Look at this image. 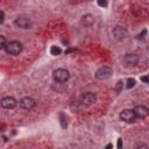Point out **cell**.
Wrapping results in <instances>:
<instances>
[{"label": "cell", "instance_id": "cell-21", "mask_svg": "<svg viewBox=\"0 0 149 149\" xmlns=\"http://www.w3.org/2000/svg\"><path fill=\"white\" fill-rule=\"evenodd\" d=\"M3 17H5V14H3V12H2V10H0V23H2V22H3Z\"/></svg>", "mask_w": 149, "mask_h": 149}, {"label": "cell", "instance_id": "cell-19", "mask_svg": "<svg viewBox=\"0 0 149 149\" xmlns=\"http://www.w3.org/2000/svg\"><path fill=\"white\" fill-rule=\"evenodd\" d=\"M98 5L101 6V7H107L108 3H107V1H101V0H99V1H98Z\"/></svg>", "mask_w": 149, "mask_h": 149}, {"label": "cell", "instance_id": "cell-22", "mask_svg": "<svg viewBox=\"0 0 149 149\" xmlns=\"http://www.w3.org/2000/svg\"><path fill=\"white\" fill-rule=\"evenodd\" d=\"M141 80L144 81V83H148V77H147V76H143V77L141 78Z\"/></svg>", "mask_w": 149, "mask_h": 149}, {"label": "cell", "instance_id": "cell-14", "mask_svg": "<svg viewBox=\"0 0 149 149\" xmlns=\"http://www.w3.org/2000/svg\"><path fill=\"white\" fill-rule=\"evenodd\" d=\"M135 84H136L135 79H134V78H129V79L127 80V85H126V87H127V88H132V87L135 86Z\"/></svg>", "mask_w": 149, "mask_h": 149}, {"label": "cell", "instance_id": "cell-4", "mask_svg": "<svg viewBox=\"0 0 149 149\" xmlns=\"http://www.w3.org/2000/svg\"><path fill=\"white\" fill-rule=\"evenodd\" d=\"M120 119L127 123H133L136 120V116L133 112V109H123L120 113Z\"/></svg>", "mask_w": 149, "mask_h": 149}, {"label": "cell", "instance_id": "cell-15", "mask_svg": "<svg viewBox=\"0 0 149 149\" xmlns=\"http://www.w3.org/2000/svg\"><path fill=\"white\" fill-rule=\"evenodd\" d=\"M6 44H7V42H6V38H5V36L0 35V49H5Z\"/></svg>", "mask_w": 149, "mask_h": 149}, {"label": "cell", "instance_id": "cell-18", "mask_svg": "<svg viewBox=\"0 0 149 149\" xmlns=\"http://www.w3.org/2000/svg\"><path fill=\"white\" fill-rule=\"evenodd\" d=\"M135 149H148V147L144 144V143H141V144H137L135 147Z\"/></svg>", "mask_w": 149, "mask_h": 149}, {"label": "cell", "instance_id": "cell-13", "mask_svg": "<svg viewBox=\"0 0 149 149\" xmlns=\"http://www.w3.org/2000/svg\"><path fill=\"white\" fill-rule=\"evenodd\" d=\"M62 52V50H61V48L59 47H51V49H50V54L51 55H54V56H58L59 54Z\"/></svg>", "mask_w": 149, "mask_h": 149}, {"label": "cell", "instance_id": "cell-23", "mask_svg": "<svg viewBox=\"0 0 149 149\" xmlns=\"http://www.w3.org/2000/svg\"><path fill=\"white\" fill-rule=\"evenodd\" d=\"M112 148H113V144H112V143H108V144L106 146V148H105V149H112Z\"/></svg>", "mask_w": 149, "mask_h": 149}, {"label": "cell", "instance_id": "cell-12", "mask_svg": "<svg viewBox=\"0 0 149 149\" xmlns=\"http://www.w3.org/2000/svg\"><path fill=\"white\" fill-rule=\"evenodd\" d=\"M81 22H83L85 26H91V24L94 22V17H93L91 14H86V15L83 16Z\"/></svg>", "mask_w": 149, "mask_h": 149}, {"label": "cell", "instance_id": "cell-10", "mask_svg": "<svg viewBox=\"0 0 149 149\" xmlns=\"http://www.w3.org/2000/svg\"><path fill=\"white\" fill-rule=\"evenodd\" d=\"M126 34H127V31H126V29L122 28V27H115V28L113 29V35H114V37H115L116 40H122V38L126 36Z\"/></svg>", "mask_w": 149, "mask_h": 149}, {"label": "cell", "instance_id": "cell-8", "mask_svg": "<svg viewBox=\"0 0 149 149\" xmlns=\"http://www.w3.org/2000/svg\"><path fill=\"white\" fill-rule=\"evenodd\" d=\"M95 99H97V97H95V94L92 93V92H86V93H84V94L80 97V101H81L84 105H86V106L92 105V104L95 101Z\"/></svg>", "mask_w": 149, "mask_h": 149}, {"label": "cell", "instance_id": "cell-17", "mask_svg": "<svg viewBox=\"0 0 149 149\" xmlns=\"http://www.w3.org/2000/svg\"><path fill=\"white\" fill-rule=\"evenodd\" d=\"M146 34H147V29H143V30H142V33H141V35H139V36H137V38H139V40H143Z\"/></svg>", "mask_w": 149, "mask_h": 149}, {"label": "cell", "instance_id": "cell-7", "mask_svg": "<svg viewBox=\"0 0 149 149\" xmlns=\"http://www.w3.org/2000/svg\"><path fill=\"white\" fill-rule=\"evenodd\" d=\"M20 106L23 108V109H31L34 106H35V100L31 98V97H23L20 101H19Z\"/></svg>", "mask_w": 149, "mask_h": 149}, {"label": "cell", "instance_id": "cell-1", "mask_svg": "<svg viewBox=\"0 0 149 149\" xmlns=\"http://www.w3.org/2000/svg\"><path fill=\"white\" fill-rule=\"evenodd\" d=\"M113 73V70L111 66H107V65H104V66H100L97 71H95V78L99 79V80H105V79H108Z\"/></svg>", "mask_w": 149, "mask_h": 149}, {"label": "cell", "instance_id": "cell-9", "mask_svg": "<svg viewBox=\"0 0 149 149\" xmlns=\"http://www.w3.org/2000/svg\"><path fill=\"white\" fill-rule=\"evenodd\" d=\"M15 24L19 26L20 28H23V29H29L31 27V21L29 17H26V16H20L15 20Z\"/></svg>", "mask_w": 149, "mask_h": 149}, {"label": "cell", "instance_id": "cell-20", "mask_svg": "<svg viewBox=\"0 0 149 149\" xmlns=\"http://www.w3.org/2000/svg\"><path fill=\"white\" fill-rule=\"evenodd\" d=\"M118 149H122V140L118 139Z\"/></svg>", "mask_w": 149, "mask_h": 149}, {"label": "cell", "instance_id": "cell-16", "mask_svg": "<svg viewBox=\"0 0 149 149\" xmlns=\"http://www.w3.org/2000/svg\"><path fill=\"white\" fill-rule=\"evenodd\" d=\"M122 84H123V83H122L121 80H119V81L116 83V87H115V90H116V92H120V91L122 90Z\"/></svg>", "mask_w": 149, "mask_h": 149}, {"label": "cell", "instance_id": "cell-3", "mask_svg": "<svg viewBox=\"0 0 149 149\" xmlns=\"http://www.w3.org/2000/svg\"><path fill=\"white\" fill-rule=\"evenodd\" d=\"M52 77H54V79H55L56 81H58V83H65V81L70 78V73H69L68 70L61 68V69H56V70L54 71Z\"/></svg>", "mask_w": 149, "mask_h": 149}, {"label": "cell", "instance_id": "cell-11", "mask_svg": "<svg viewBox=\"0 0 149 149\" xmlns=\"http://www.w3.org/2000/svg\"><path fill=\"white\" fill-rule=\"evenodd\" d=\"M125 62L128 65H136L139 63V56L135 54H128L125 56Z\"/></svg>", "mask_w": 149, "mask_h": 149}, {"label": "cell", "instance_id": "cell-2", "mask_svg": "<svg viewBox=\"0 0 149 149\" xmlns=\"http://www.w3.org/2000/svg\"><path fill=\"white\" fill-rule=\"evenodd\" d=\"M5 50L7 54L9 55H19L22 50V44L17 41H10L6 44L5 47Z\"/></svg>", "mask_w": 149, "mask_h": 149}, {"label": "cell", "instance_id": "cell-6", "mask_svg": "<svg viewBox=\"0 0 149 149\" xmlns=\"http://www.w3.org/2000/svg\"><path fill=\"white\" fill-rule=\"evenodd\" d=\"M1 106L6 109H13L16 105H17V101L13 98V97H5L2 100H1Z\"/></svg>", "mask_w": 149, "mask_h": 149}, {"label": "cell", "instance_id": "cell-5", "mask_svg": "<svg viewBox=\"0 0 149 149\" xmlns=\"http://www.w3.org/2000/svg\"><path fill=\"white\" fill-rule=\"evenodd\" d=\"M133 112H134V114H135L136 119H137V118H139V119H144V118H147V116H148V113H149L148 108H147V107H144V106H142V105L135 106V107H134V109H133Z\"/></svg>", "mask_w": 149, "mask_h": 149}]
</instances>
